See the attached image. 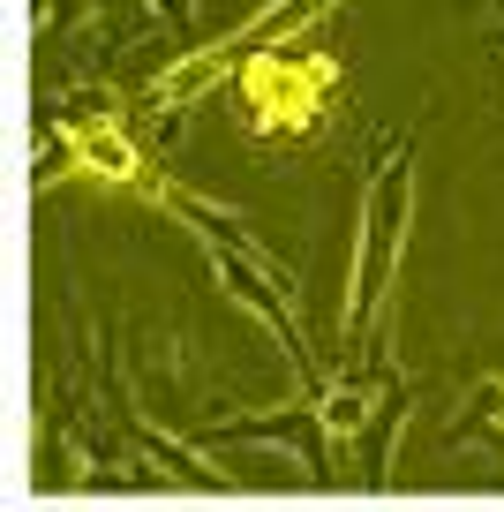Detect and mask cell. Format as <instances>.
I'll list each match as a JSON object with an SVG mask.
<instances>
[{
    "instance_id": "obj_1",
    "label": "cell",
    "mask_w": 504,
    "mask_h": 512,
    "mask_svg": "<svg viewBox=\"0 0 504 512\" xmlns=\"http://www.w3.org/2000/svg\"><path fill=\"white\" fill-rule=\"evenodd\" d=\"M407 226H414V136H384L377 166H369V189H362L354 256H347V302H339V324H347V339L369 354V362H377L392 302H399Z\"/></svg>"
},
{
    "instance_id": "obj_2",
    "label": "cell",
    "mask_w": 504,
    "mask_h": 512,
    "mask_svg": "<svg viewBox=\"0 0 504 512\" xmlns=\"http://www.w3.org/2000/svg\"><path fill=\"white\" fill-rule=\"evenodd\" d=\"M309 23H316V16H309ZM309 23L279 31L271 46H256L249 61H241L234 91H241V121H249L256 136H309V128L324 121L331 91L347 83L339 53H324V46H301V31H309Z\"/></svg>"
},
{
    "instance_id": "obj_3",
    "label": "cell",
    "mask_w": 504,
    "mask_h": 512,
    "mask_svg": "<svg viewBox=\"0 0 504 512\" xmlns=\"http://www.w3.org/2000/svg\"><path fill=\"white\" fill-rule=\"evenodd\" d=\"M46 181H106V189H136L151 196V204H174V181H158L151 159L136 151V136H128L113 113H68V121H53V166Z\"/></svg>"
},
{
    "instance_id": "obj_4",
    "label": "cell",
    "mask_w": 504,
    "mask_h": 512,
    "mask_svg": "<svg viewBox=\"0 0 504 512\" xmlns=\"http://www.w3.org/2000/svg\"><path fill=\"white\" fill-rule=\"evenodd\" d=\"M482 422L504 437V377H489V384H482Z\"/></svg>"
}]
</instances>
